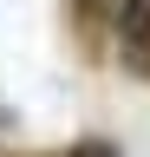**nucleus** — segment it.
Masks as SVG:
<instances>
[{
	"label": "nucleus",
	"instance_id": "1",
	"mask_svg": "<svg viewBox=\"0 0 150 157\" xmlns=\"http://www.w3.org/2000/svg\"><path fill=\"white\" fill-rule=\"evenodd\" d=\"M111 59L124 78L150 85V0H124L118 26H111Z\"/></svg>",
	"mask_w": 150,
	"mask_h": 157
},
{
	"label": "nucleus",
	"instance_id": "2",
	"mask_svg": "<svg viewBox=\"0 0 150 157\" xmlns=\"http://www.w3.org/2000/svg\"><path fill=\"white\" fill-rule=\"evenodd\" d=\"M124 0H65V20H72V39H79L85 59H104L111 52V26H118Z\"/></svg>",
	"mask_w": 150,
	"mask_h": 157
},
{
	"label": "nucleus",
	"instance_id": "3",
	"mask_svg": "<svg viewBox=\"0 0 150 157\" xmlns=\"http://www.w3.org/2000/svg\"><path fill=\"white\" fill-rule=\"evenodd\" d=\"M46 157H130L118 137H72L65 151H46Z\"/></svg>",
	"mask_w": 150,
	"mask_h": 157
}]
</instances>
